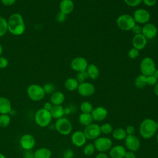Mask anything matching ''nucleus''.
I'll list each match as a JSON object with an SVG mask.
<instances>
[{
	"mask_svg": "<svg viewBox=\"0 0 158 158\" xmlns=\"http://www.w3.org/2000/svg\"><path fill=\"white\" fill-rule=\"evenodd\" d=\"M139 131L141 136L145 139H149L154 136L157 131L156 122L151 118L143 120L139 125Z\"/></svg>",
	"mask_w": 158,
	"mask_h": 158,
	"instance_id": "2",
	"label": "nucleus"
},
{
	"mask_svg": "<svg viewBox=\"0 0 158 158\" xmlns=\"http://www.w3.org/2000/svg\"><path fill=\"white\" fill-rule=\"evenodd\" d=\"M52 107V104H51V102H46L44 103V104L43 106V108L49 111L51 110Z\"/></svg>",
	"mask_w": 158,
	"mask_h": 158,
	"instance_id": "49",
	"label": "nucleus"
},
{
	"mask_svg": "<svg viewBox=\"0 0 158 158\" xmlns=\"http://www.w3.org/2000/svg\"><path fill=\"white\" fill-rule=\"evenodd\" d=\"M7 31V20L3 17L0 16V38L4 36Z\"/></svg>",
	"mask_w": 158,
	"mask_h": 158,
	"instance_id": "31",
	"label": "nucleus"
},
{
	"mask_svg": "<svg viewBox=\"0 0 158 158\" xmlns=\"http://www.w3.org/2000/svg\"><path fill=\"white\" fill-rule=\"evenodd\" d=\"M156 126H157V128L158 130V122H156Z\"/></svg>",
	"mask_w": 158,
	"mask_h": 158,
	"instance_id": "57",
	"label": "nucleus"
},
{
	"mask_svg": "<svg viewBox=\"0 0 158 158\" xmlns=\"http://www.w3.org/2000/svg\"><path fill=\"white\" fill-rule=\"evenodd\" d=\"M126 133L127 134V135H134L135 132V128L133 125H128L125 129Z\"/></svg>",
	"mask_w": 158,
	"mask_h": 158,
	"instance_id": "44",
	"label": "nucleus"
},
{
	"mask_svg": "<svg viewBox=\"0 0 158 158\" xmlns=\"http://www.w3.org/2000/svg\"><path fill=\"white\" fill-rule=\"evenodd\" d=\"M125 3L130 7H137L142 2V0H123Z\"/></svg>",
	"mask_w": 158,
	"mask_h": 158,
	"instance_id": "38",
	"label": "nucleus"
},
{
	"mask_svg": "<svg viewBox=\"0 0 158 158\" xmlns=\"http://www.w3.org/2000/svg\"><path fill=\"white\" fill-rule=\"evenodd\" d=\"M10 123V117L9 114H0V127L6 128Z\"/></svg>",
	"mask_w": 158,
	"mask_h": 158,
	"instance_id": "32",
	"label": "nucleus"
},
{
	"mask_svg": "<svg viewBox=\"0 0 158 158\" xmlns=\"http://www.w3.org/2000/svg\"><path fill=\"white\" fill-rule=\"evenodd\" d=\"M54 127L57 131L62 135L70 134L73 129L72 123L67 118L64 117L57 119L55 122Z\"/></svg>",
	"mask_w": 158,
	"mask_h": 158,
	"instance_id": "6",
	"label": "nucleus"
},
{
	"mask_svg": "<svg viewBox=\"0 0 158 158\" xmlns=\"http://www.w3.org/2000/svg\"><path fill=\"white\" fill-rule=\"evenodd\" d=\"M56 19L59 23H63L67 19V15L61 12H59L56 16Z\"/></svg>",
	"mask_w": 158,
	"mask_h": 158,
	"instance_id": "40",
	"label": "nucleus"
},
{
	"mask_svg": "<svg viewBox=\"0 0 158 158\" xmlns=\"http://www.w3.org/2000/svg\"><path fill=\"white\" fill-rule=\"evenodd\" d=\"M116 23L118 27L123 31L131 30L133 27L136 25L133 17L129 14L119 15L116 20Z\"/></svg>",
	"mask_w": 158,
	"mask_h": 158,
	"instance_id": "5",
	"label": "nucleus"
},
{
	"mask_svg": "<svg viewBox=\"0 0 158 158\" xmlns=\"http://www.w3.org/2000/svg\"><path fill=\"white\" fill-rule=\"evenodd\" d=\"M52 116L49 110L43 107L38 109L35 115V121L40 127H46L48 126L52 121Z\"/></svg>",
	"mask_w": 158,
	"mask_h": 158,
	"instance_id": "3",
	"label": "nucleus"
},
{
	"mask_svg": "<svg viewBox=\"0 0 158 158\" xmlns=\"http://www.w3.org/2000/svg\"><path fill=\"white\" fill-rule=\"evenodd\" d=\"M147 44V39L142 35H135L132 40L133 47L139 51L143 49Z\"/></svg>",
	"mask_w": 158,
	"mask_h": 158,
	"instance_id": "18",
	"label": "nucleus"
},
{
	"mask_svg": "<svg viewBox=\"0 0 158 158\" xmlns=\"http://www.w3.org/2000/svg\"><path fill=\"white\" fill-rule=\"evenodd\" d=\"M90 1H93V0H90Z\"/></svg>",
	"mask_w": 158,
	"mask_h": 158,
	"instance_id": "58",
	"label": "nucleus"
},
{
	"mask_svg": "<svg viewBox=\"0 0 158 158\" xmlns=\"http://www.w3.org/2000/svg\"><path fill=\"white\" fill-rule=\"evenodd\" d=\"M152 75L158 80V69H156Z\"/></svg>",
	"mask_w": 158,
	"mask_h": 158,
	"instance_id": "53",
	"label": "nucleus"
},
{
	"mask_svg": "<svg viewBox=\"0 0 158 158\" xmlns=\"http://www.w3.org/2000/svg\"><path fill=\"white\" fill-rule=\"evenodd\" d=\"M109 151V155L111 158H124L127 151L124 146L119 144L112 146Z\"/></svg>",
	"mask_w": 158,
	"mask_h": 158,
	"instance_id": "19",
	"label": "nucleus"
},
{
	"mask_svg": "<svg viewBox=\"0 0 158 158\" xmlns=\"http://www.w3.org/2000/svg\"><path fill=\"white\" fill-rule=\"evenodd\" d=\"M8 31L15 36L22 35L25 30V20L22 15L18 12L12 14L7 20Z\"/></svg>",
	"mask_w": 158,
	"mask_h": 158,
	"instance_id": "1",
	"label": "nucleus"
},
{
	"mask_svg": "<svg viewBox=\"0 0 158 158\" xmlns=\"http://www.w3.org/2000/svg\"><path fill=\"white\" fill-rule=\"evenodd\" d=\"M2 52H3V48H2V45L0 44V56H2Z\"/></svg>",
	"mask_w": 158,
	"mask_h": 158,
	"instance_id": "54",
	"label": "nucleus"
},
{
	"mask_svg": "<svg viewBox=\"0 0 158 158\" xmlns=\"http://www.w3.org/2000/svg\"><path fill=\"white\" fill-rule=\"evenodd\" d=\"M78 85L79 83L77 81L75 78H69L64 83L65 89L69 91H73L77 89Z\"/></svg>",
	"mask_w": 158,
	"mask_h": 158,
	"instance_id": "26",
	"label": "nucleus"
},
{
	"mask_svg": "<svg viewBox=\"0 0 158 158\" xmlns=\"http://www.w3.org/2000/svg\"><path fill=\"white\" fill-rule=\"evenodd\" d=\"M88 78L92 80H96L98 78L99 75V70L98 67L93 64L88 65L86 70Z\"/></svg>",
	"mask_w": 158,
	"mask_h": 158,
	"instance_id": "25",
	"label": "nucleus"
},
{
	"mask_svg": "<svg viewBox=\"0 0 158 158\" xmlns=\"http://www.w3.org/2000/svg\"><path fill=\"white\" fill-rule=\"evenodd\" d=\"M65 101L64 94L59 91H55L51 94L50 102L52 105H62Z\"/></svg>",
	"mask_w": 158,
	"mask_h": 158,
	"instance_id": "22",
	"label": "nucleus"
},
{
	"mask_svg": "<svg viewBox=\"0 0 158 158\" xmlns=\"http://www.w3.org/2000/svg\"><path fill=\"white\" fill-rule=\"evenodd\" d=\"M23 157L24 158H34V152H31V150L25 151Z\"/></svg>",
	"mask_w": 158,
	"mask_h": 158,
	"instance_id": "48",
	"label": "nucleus"
},
{
	"mask_svg": "<svg viewBox=\"0 0 158 158\" xmlns=\"http://www.w3.org/2000/svg\"><path fill=\"white\" fill-rule=\"evenodd\" d=\"M9 65V61L7 58L3 56H0V69H3L6 68Z\"/></svg>",
	"mask_w": 158,
	"mask_h": 158,
	"instance_id": "41",
	"label": "nucleus"
},
{
	"mask_svg": "<svg viewBox=\"0 0 158 158\" xmlns=\"http://www.w3.org/2000/svg\"><path fill=\"white\" fill-rule=\"evenodd\" d=\"M139 69L141 74L143 75L146 76L152 75L156 69L155 62L152 58L149 57H146L141 60Z\"/></svg>",
	"mask_w": 158,
	"mask_h": 158,
	"instance_id": "7",
	"label": "nucleus"
},
{
	"mask_svg": "<svg viewBox=\"0 0 158 158\" xmlns=\"http://www.w3.org/2000/svg\"><path fill=\"white\" fill-rule=\"evenodd\" d=\"M95 158H109V157L106 153L100 152L96 155Z\"/></svg>",
	"mask_w": 158,
	"mask_h": 158,
	"instance_id": "50",
	"label": "nucleus"
},
{
	"mask_svg": "<svg viewBox=\"0 0 158 158\" xmlns=\"http://www.w3.org/2000/svg\"><path fill=\"white\" fill-rule=\"evenodd\" d=\"M95 151V148L93 144L88 143L86 144H85V146L83 148V153L86 156H91Z\"/></svg>",
	"mask_w": 158,
	"mask_h": 158,
	"instance_id": "33",
	"label": "nucleus"
},
{
	"mask_svg": "<svg viewBox=\"0 0 158 158\" xmlns=\"http://www.w3.org/2000/svg\"><path fill=\"white\" fill-rule=\"evenodd\" d=\"M83 133L87 139H96L99 137L101 131L100 126L96 123H91L85 127Z\"/></svg>",
	"mask_w": 158,
	"mask_h": 158,
	"instance_id": "9",
	"label": "nucleus"
},
{
	"mask_svg": "<svg viewBox=\"0 0 158 158\" xmlns=\"http://www.w3.org/2000/svg\"><path fill=\"white\" fill-rule=\"evenodd\" d=\"M86 138L81 131H76L72 133L71 136V141L73 145L77 147H81L84 146L86 142Z\"/></svg>",
	"mask_w": 158,
	"mask_h": 158,
	"instance_id": "17",
	"label": "nucleus"
},
{
	"mask_svg": "<svg viewBox=\"0 0 158 158\" xmlns=\"http://www.w3.org/2000/svg\"><path fill=\"white\" fill-rule=\"evenodd\" d=\"M78 121L82 125H84L86 127L87 125L91 124L93 120L91 114L81 113L79 115Z\"/></svg>",
	"mask_w": 158,
	"mask_h": 158,
	"instance_id": "28",
	"label": "nucleus"
},
{
	"mask_svg": "<svg viewBox=\"0 0 158 158\" xmlns=\"http://www.w3.org/2000/svg\"><path fill=\"white\" fill-rule=\"evenodd\" d=\"M124 158H136V156L134 152L131 151H126Z\"/></svg>",
	"mask_w": 158,
	"mask_h": 158,
	"instance_id": "47",
	"label": "nucleus"
},
{
	"mask_svg": "<svg viewBox=\"0 0 158 158\" xmlns=\"http://www.w3.org/2000/svg\"><path fill=\"white\" fill-rule=\"evenodd\" d=\"M80 109L81 113L91 114L93 110V107L92 104L88 101H83L80 106Z\"/></svg>",
	"mask_w": 158,
	"mask_h": 158,
	"instance_id": "30",
	"label": "nucleus"
},
{
	"mask_svg": "<svg viewBox=\"0 0 158 158\" xmlns=\"http://www.w3.org/2000/svg\"><path fill=\"white\" fill-rule=\"evenodd\" d=\"M108 114L107 110L102 106H98L93 108L91 115L93 120L96 122H101L106 118Z\"/></svg>",
	"mask_w": 158,
	"mask_h": 158,
	"instance_id": "16",
	"label": "nucleus"
},
{
	"mask_svg": "<svg viewBox=\"0 0 158 158\" xmlns=\"http://www.w3.org/2000/svg\"><path fill=\"white\" fill-rule=\"evenodd\" d=\"M0 158H6V156L3 154L0 153Z\"/></svg>",
	"mask_w": 158,
	"mask_h": 158,
	"instance_id": "55",
	"label": "nucleus"
},
{
	"mask_svg": "<svg viewBox=\"0 0 158 158\" xmlns=\"http://www.w3.org/2000/svg\"><path fill=\"white\" fill-rule=\"evenodd\" d=\"M42 86L46 94H52L55 91L56 89L54 85L51 83H46Z\"/></svg>",
	"mask_w": 158,
	"mask_h": 158,
	"instance_id": "36",
	"label": "nucleus"
},
{
	"mask_svg": "<svg viewBox=\"0 0 158 158\" xmlns=\"http://www.w3.org/2000/svg\"><path fill=\"white\" fill-rule=\"evenodd\" d=\"M131 31H132L133 33L135 35L141 34V33H142V27H141V26H140L139 25H138V24H136V25L133 27V28L131 29Z\"/></svg>",
	"mask_w": 158,
	"mask_h": 158,
	"instance_id": "43",
	"label": "nucleus"
},
{
	"mask_svg": "<svg viewBox=\"0 0 158 158\" xmlns=\"http://www.w3.org/2000/svg\"><path fill=\"white\" fill-rule=\"evenodd\" d=\"M1 2L5 6H10L15 3L16 0H1Z\"/></svg>",
	"mask_w": 158,
	"mask_h": 158,
	"instance_id": "46",
	"label": "nucleus"
},
{
	"mask_svg": "<svg viewBox=\"0 0 158 158\" xmlns=\"http://www.w3.org/2000/svg\"><path fill=\"white\" fill-rule=\"evenodd\" d=\"M71 112V109L69 107L64 108V114H69Z\"/></svg>",
	"mask_w": 158,
	"mask_h": 158,
	"instance_id": "52",
	"label": "nucleus"
},
{
	"mask_svg": "<svg viewBox=\"0 0 158 158\" xmlns=\"http://www.w3.org/2000/svg\"><path fill=\"white\" fill-rule=\"evenodd\" d=\"M12 110V104L9 99L0 96V114H8Z\"/></svg>",
	"mask_w": 158,
	"mask_h": 158,
	"instance_id": "21",
	"label": "nucleus"
},
{
	"mask_svg": "<svg viewBox=\"0 0 158 158\" xmlns=\"http://www.w3.org/2000/svg\"><path fill=\"white\" fill-rule=\"evenodd\" d=\"M135 86L138 88H143L147 85L146 83V76L143 74L138 75L135 80Z\"/></svg>",
	"mask_w": 158,
	"mask_h": 158,
	"instance_id": "29",
	"label": "nucleus"
},
{
	"mask_svg": "<svg viewBox=\"0 0 158 158\" xmlns=\"http://www.w3.org/2000/svg\"><path fill=\"white\" fill-rule=\"evenodd\" d=\"M95 149L100 152H105L112 147V141L107 137H98L94 139Z\"/></svg>",
	"mask_w": 158,
	"mask_h": 158,
	"instance_id": "8",
	"label": "nucleus"
},
{
	"mask_svg": "<svg viewBox=\"0 0 158 158\" xmlns=\"http://www.w3.org/2000/svg\"><path fill=\"white\" fill-rule=\"evenodd\" d=\"M88 78V76L87 72L86 70H84V71H81V72H78L77 73L75 78L77 80V81L79 83H80L85 81V80Z\"/></svg>",
	"mask_w": 158,
	"mask_h": 158,
	"instance_id": "35",
	"label": "nucleus"
},
{
	"mask_svg": "<svg viewBox=\"0 0 158 158\" xmlns=\"http://www.w3.org/2000/svg\"><path fill=\"white\" fill-rule=\"evenodd\" d=\"M125 146L128 151H137L141 146L140 140L134 135H127L125 139Z\"/></svg>",
	"mask_w": 158,
	"mask_h": 158,
	"instance_id": "11",
	"label": "nucleus"
},
{
	"mask_svg": "<svg viewBox=\"0 0 158 158\" xmlns=\"http://www.w3.org/2000/svg\"><path fill=\"white\" fill-rule=\"evenodd\" d=\"M142 2H143L144 4L147 6L151 7L154 6L156 4L157 0H142Z\"/></svg>",
	"mask_w": 158,
	"mask_h": 158,
	"instance_id": "45",
	"label": "nucleus"
},
{
	"mask_svg": "<svg viewBox=\"0 0 158 158\" xmlns=\"http://www.w3.org/2000/svg\"><path fill=\"white\" fill-rule=\"evenodd\" d=\"M77 91L79 94L81 96L88 97L94 94L95 87L91 83L84 81L79 83Z\"/></svg>",
	"mask_w": 158,
	"mask_h": 158,
	"instance_id": "13",
	"label": "nucleus"
},
{
	"mask_svg": "<svg viewBox=\"0 0 158 158\" xmlns=\"http://www.w3.org/2000/svg\"><path fill=\"white\" fill-rule=\"evenodd\" d=\"M19 143L23 149L25 151H29L34 148L36 141L33 135L30 134H25L20 138Z\"/></svg>",
	"mask_w": 158,
	"mask_h": 158,
	"instance_id": "12",
	"label": "nucleus"
},
{
	"mask_svg": "<svg viewBox=\"0 0 158 158\" xmlns=\"http://www.w3.org/2000/svg\"><path fill=\"white\" fill-rule=\"evenodd\" d=\"M112 137L116 140L121 141L125 139V138L127 136V134L124 128L118 127L113 130L112 132Z\"/></svg>",
	"mask_w": 158,
	"mask_h": 158,
	"instance_id": "27",
	"label": "nucleus"
},
{
	"mask_svg": "<svg viewBox=\"0 0 158 158\" xmlns=\"http://www.w3.org/2000/svg\"><path fill=\"white\" fill-rule=\"evenodd\" d=\"M28 98L33 101H40L45 96V92L43 86L38 84H31L27 89Z\"/></svg>",
	"mask_w": 158,
	"mask_h": 158,
	"instance_id": "4",
	"label": "nucleus"
},
{
	"mask_svg": "<svg viewBox=\"0 0 158 158\" xmlns=\"http://www.w3.org/2000/svg\"><path fill=\"white\" fill-rule=\"evenodd\" d=\"M135 21L138 24H146L148 23L151 19V14L149 12L145 9H136L133 15Z\"/></svg>",
	"mask_w": 158,
	"mask_h": 158,
	"instance_id": "10",
	"label": "nucleus"
},
{
	"mask_svg": "<svg viewBox=\"0 0 158 158\" xmlns=\"http://www.w3.org/2000/svg\"><path fill=\"white\" fill-rule=\"evenodd\" d=\"M49 112L52 118L57 120L63 117L64 115V108L62 106V105H52V107Z\"/></svg>",
	"mask_w": 158,
	"mask_h": 158,
	"instance_id": "23",
	"label": "nucleus"
},
{
	"mask_svg": "<svg viewBox=\"0 0 158 158\" xmlns=\"http://www.w3.org/2000/svg\"><path fill=\"white\" fill-rule=\"evenodd\" d=\"M154 92L155 94L158 96V81H157V83L154 85Z\"/></svg>",
	"mask_w": 158,
	"mask_h": 158,
	"instance_id": "51",
	"label": "nucleus"
},
{
	"mask_svg": "<svg viewBox=\"0 0 158 158\" xmlns=\"http://www.w3.org/2000/svg\"><path fill=\"white\" fill-rule=\"evenodd\" d=\"M74 156V152L73 150L70 149H67L63 152V158H73Z\"/></svg>",
	"mask_w": 158,
	"mask_h": 158,
	"instance_id": "42",
	"label": "nucleus"
},
{
	"mask_svg": "<svg viewBox=\"0 0 158 158\" xmlns=\"http://www.w3.org/2000/svg\"><path fill=\"white\" fill-rule=\"evenodd\" d=\"M156 141H157V143H158V134L156 136Z\"/></svg>",
	"mask_w": 158,
	"mask_h": 158,
	"instance_id": "56",
	"label": "nucleus"
},
{
	"mask_svg": "<svg viewBox=\"0 0 158 158\" xmlns=\"http://www.w3.org/2000/svg\"><path fill=\"white\" fill-rule=\"evenodd\" d=\"M51 151L47 148H40L34 152V158H51Z\"/></svg>",
	"mask_w": 158,
	"mask_h": 158,
	"instance_id": "24",
	"label": "nucleus"
},
{
	"mask_svg": "<svg viewBox=\"0 0 158 158\" xmlns=\"http://www.w3.org/2000/svg\"><path fill=\"white\" fill-rule=\"evenodd\" d=\"M139 55V51L133 48L130 49L128 52V56L130 59H136L137 58Z\"/></svg>",
	"mask_w": 158,
	"mask_h": 158,
	"instance_id": "37",
	"label": "nucleus"
},
{
	"mask_svg": "<svg viewBox=\"0 0 158 158\" xmlns=\"http://www.w3.org/2000/svg\"><path fill=\"white\" fill-rule=\"evenodd\" d=\"M100 129H101V133L105 135H109L112 133L113 131L112 126L109 123H103L101 126H100Z\"/></svg>",
	"mask_w": 158,
	"mask_h": 158,
	"instance_id": "34",
	"label": "nucleus"
},
{
	"mask_svg": "<svg viewBox=\"0 0 158 158\" xmlns=\"http://www.w3.org/2000/svg\"><path fill=\"white\" fill-rule=\"evenodd\" d=\"M74 9V3L72 0H61L59 3L60 12L66 14H70Z\"/></svg>",
	"mask_w": 158,
	"mask_h": 158,
	"instance_id": "20",
	"label": "nucleus"
},
{
	"mask_svg": "<svg viewBox=\"0 0 158 158\" xmlns=\"http://www.w3.org/2000/svg\"><path fill=\"white\" fill-rule=\"evenodd\" d=\"M88 65L87 60L83 57H77L70 62L71 69L77 72L86 70Z\"/></svg>",
	"mask_w": 158,
	"mask_h": 158,
	"instance_id": "14",
	"label": "nucleus"
},
{
	"mask_svg": "<svg viewBox=\"0 0 158 158\" xmlns=\"http://www.w3.org/2000/svg\"><path fill=\"white\" fill-rule=\"evenodd\" d=\"M141 34L148 40L155 38L157 34V28L156 26L152 23H147L142 27Z\"/></svg>",
	"mask_w": 158,
	"mask_h": 158,
	"instance_id": "15",
	"label": "nucleus"
},
{
	"mask_svg": "<svg viewBox=\"0 0 158 158\" xmlns=\"http://www.w3.org/2000/svg\"><path fill=\"white\" fill-rule=\"evenodd\" d=\"M157 83V79L153 75L146 76L147 85H151V86H154Z\"/></svg>",
	"mask_w": 158,
	"mask_h": 158,
	"instance_id": "39",
	"label": "nucleus"
}]
</instances>
